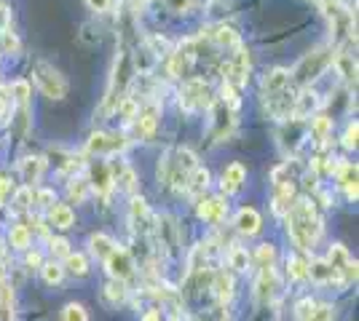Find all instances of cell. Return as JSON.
<instances>
[{
    "label": "cell",
    "mask_w": 359,
    "mask_h": 321,
    "mask_svg": "<svg viewBox=\"0 0 359 321\" xmlns=\"http://www.w3.org/2000/svg\"><path fill=\"white\" fill-rule=\"evenodd\" d=\"M89 190H91V185L83 174L73 177L70 185H67V196H70V201H75V204H83V201L89 199Z\"/></svg>",
    "instance_id": "34"
},
{
    "label": "cell",
    "mask_w": 359,
    "mask_h": 321,
    "mask_svg": "<svg viewBox=\"0 0 359 321\" xmlns=\"http://www.w3.org/2000/svg\"><path fill=\"white\" fill-rule=\"evenodd\" d=\"M32 193H35V187L22 185V187L14 193V199H11V212H14V214L27 212V209H30V204H32Z\"/></svg>",
    "instance_id": "37"
},
{
    "label": "cell",
    "mask_w": 359,
    "mask_h": 321,
    "mask_svg": "<svg viewBox=\"0 0 359 321\" xmlns=\"http://www.w3.org/2000/svg\"><path fill=\"white\" fill-rule=\"evenodd\" d=\"M212 294L217 297V303H231L233 300V276L217 271L212 278Z\"/></svg>",
    "instance_id": "25"
},
{
    "label": "cell",
    "mask_w": 359,
    "mask_h": 321,
    "mask_svg": "<svg viewBox=\"0 0 359 321\" xmlns=\"http://www.w3.org/2000/svg\"><path fill=\"white\" fill-rule=\"evenodd\" d=\"M8 97H11V105H19L22 107V113H27V102H30V83H27L25 78L14 80V83L8 86Z\"/></svg>",
    "instance_id": "30"
},
{
    "label": "cell",
    "mask_w": 359,
    "mask_h": 321,
    "mask_svg": "<svg viewBox=\"0 0 359 321\" xmlns=\"http://www.w3.org/2000/svg\"><path fill=\"white\" fill-rule=\"evenodd\" d=\"M330 67H335L338 70V76L344 78V80H357V59H354V54H348L346 48H338L335 54H332V64Z\"/></svg>",
    "instance_id": "22"
},
{
    "label": "cell",
    "mask_w": 359,
    "mask_h": 321,
    "mask_svg": "<svg viewBox=\"0 0 359 321\" xmlns=\"http://www.w3.org/2000/svg\"><path fill=\"white\" fill-rule=\"evenodd\" d=\"M116 249V241L110 238V236H105V233H94L89 238V252L97 257V260L105 262V257Z\"/></svg>",
    "instance_id": "28"
},
{
    "label": "cell",
    "mask_w": 359,
    "mask_h": 321,
    "mask_svg": "<svg viewBox=\"0 0 359 321\" xmlns=\"http://www.w3.org/2000/svg\"><path fill=\"white\" fill-rule=\"evenodd\" d=\"M41 273H43V281L48 287H57L62 284V278H65V268H62V262H43L41 265Z\"/></svg>",
    "instance_id": "40"
},
{
    "label": "cell",
    "mask_w": 359,
    "mask_h": 321,
    "mask_svg": "<svg viewBox=\"0 0 359 321\" xmlns=\"http://www.w3.org/2000/svg\"><path fill=\"white\" fill-rule=\"evenodd\" d=\"M65 273L75 276V278H83V276L89 273V260H86V255H81V252H70L67 257H65Z\"/></svg>",
    "instance_id": "29"
},
{
    "label": "cell",
    "mask_w": 359,
    "mask_h": 321,
    "mask_svg": "<svg viewBox=\"0 0 359 321\" xmlns=\"http://www.w3.org/2000/svg\"><path fill=\"white\" fill-rule=\"evenodd\" d=\"M255 260L260 262V268H269L276 262V249L271 244H260L257 246V252H255Z\"/></svg>",
    "instance_id": "44"
},
{
    "label": "cell",
    "mask_w": 359,
    "mask_h": 321,
    "mask_svg": "<svg viewBox=\"0 0 359 321\" xmlns=\"http://www.w3.org/2000/svg\"><path fill=\"white\" fill-rule=\"evenodd\" d=\"M309 278L316 281V284H332L335 281V273L327 265V260H311L309 262Z\"/></svg>",
    "instance_id": "31"
},
{
    "label": "cell",
    "mask_w": 359,
    "mask_h": 321,
    "mask_svg": "<svg viewBox=\"0 0 359 321\" xmlns=\"http://www.w3.org/2000/svg\"><path fill=\"white\" fill-rule=\"evenodd\" d=\"M330 64H332V48L319 46V48H314L311 54H306V57L298 62V67L290 73V78H292V83H298L300 89H303V86H309L314 78L322 76Z\"/></svg>",
    "instance_id": "3"
},
{
    "label": "cell",
    "mask_w": 359,
    "mask_h": 321,
    "mask_svg": "<svg viewBox=\"0 0 359 321\" xmlns=\"http://www.w3.org/2000/svg\"><path fill=\"white\" fill-rule=\"evenodd\" d=\"M236 230H239L241 236H255V233H260V225H263V220H260V214H257V209H252V206H244V209H239V214H236Z\"/></svg>",
    "instance_id": "24"
},
{
    "label": "cell",
    "mask_w": 359,
    "mask_h": 321,
    "mask_svg": "<svg viewBox=\"0 0 359 321\" xmlns=\"http://www.w3.org/2000/svg\"><path fill=\"white\" fill-rule=\"evenodd\" d=\"M102 297H105L107 306H121V303L126 300V284L113 278L110 284H105V290H102Z\"/></svg>",
    "instance_id": "36"
},
{
    "label": "cell",
    "mask_w": 359,
    "mask_h": 321,
    "mask_svg": "<svg viewBox=\"0 0 359 321\" xmlns=\"http://www.w3.org/2000/svg\"><path fill=\"white\" fill-rule=\"evenodd\" d=\"M290 83H292L290 70H285V67H273V70L266 73V78H263V97L276 94V92H285V89H290Z\"/></svg>",
    "instance_id": "23"
},
{
    "label": "cell",
    "mask_w": 359,
    "mask_h": 321,
    "mask_svg": "<svg viewBox=\"0 0 359 321\" xmlns=\"http://www.w3.org/2000/svg\"><path fill=\"white\" fill-rule=\"evenodd\" d=\"M113 185L121 187V190H126V193H135V187H137L135 171H132L129 166H118V171L113 174Z\"/></svg>",
    "instance_id": "38"
},
{
    "label": "cell",
    "mask_w": 359,
    "mask_h": 321,
    "mask_svg": "<svg viewBox=\"0 0 359 321\" xmlns=\"http://www.w3.org/2000/svg\"><path fill=\"white\" fill-rule=\"evenodd\" d=\"M212 105V92H210V83L201 80V78H191L185 80L182 92H180V107L188 110V113H196L201 107H210Z\"/></svg>",
    "instance_id": "5"
},
{
    "label": "cell",
    "mask_w": 359,
    "mask_h": 321,
    "mask_svg": "<svg viewBox=\"0 0 359 321\" xmlns=\"http://www.w3.org/2000/svg\"><path fill=\"white\" fill-rule=\"evenodd\" d=\"M357 137H359V126H357V121H354V123H348V126H346L344 145L346 148H357Z\"/></svg>",
    "instance_id": "49"
},
{
    "label": "cell",
    "mask_w": 359,
    "mask_h": 321,
    "mask_svg": "<svg viewBox=\"0 0 359 321\" xmlns=\"http://www.w3.org/2000/svg\"><path fill=\"white\" fill-rule=\"evenodd\" d=\"M244 183H247V169H244V164H231V166H225L223 171V193H228V196H236L241 187H244Z\"/></svg>",
    "instance_id": "18"
},
{
    "label": "cell",
    "mask_w": 359,
    "mask_h": 321,
    "mask_svg": "<svg viewBox=\"0 0 359 321\" xmlns=\"http://www.w3.org/2000/svg\"><path fill=\"white\" fill-rule=\"evenodd\" d=\"M158 115H161V105L156 99H145L142 107L137 110V131L142 139H153L156 129H158Z\"/></svg>",
    "instance_id": "13"
},
{
    "label": "cell",
    "mask_w": 359,
    "mask_h": 321,
    "mask_svg": "<svg viewBox=\"0 0 359 321\" xmlns=\"http://www.w3.org/2000/svg\"><path fill=\"white\" fill-rule=\"evenodd\" d=\"M153 212L145 204V199H132L129 204V225H132V233L135 238H148L150 230H153Z\"/></svg>",
    "instance_id": "12"
},
{
    "label": "cell",
    "mask_w": 359,
    "mask_h": 321,
    "mask_svg": "<svg viewBox=\"0 0 359 321\" xmlns=\"http://www.w3.org/2000/svg\"><path fill=\"white\" fill-rule=\"evenodd\" d=\"M166 6H169V11H185L191 6V0H166Z\"/></svg>",
    "instance_id": "53"
},
{
    "label": "cell",
    "mask_w": 359,
    "mask_h": 321,
    "mask_svg": "<svg viewBox=\"0 0 359 321\" xmlns=\"http://www.w3.org/2000/svg\"><path fill=\"white\" fill-rule=\"evenodd\" d=\"M0 321H14V287L0 278Z\"/></svg>",
    "instance_id": "27"
},
{
    "label": "cell",
    "mask_w": 359,
    "mask_h": 321,
    "mask_svg": "<svg viewBox=\"0 0 359 321\" xmlns=\"http://www.w3.org/2000/svg\"><path fill=\"white\" fill-rule=\"evenodd\" d=\"M223 321H228V319H223Z\"/></svg>",
    "instance_id": "58"
},
{
    "label": "cell",
    "mask_w": 359,
    "mask_h": 321,
    "mask_svg": "<svg viewBox=\"0 0 359 321\" xmlns=\"http://www.w3.org/2000/svg\"><path fill=\"white\" fill-rule=\"evenodd\" d=\"M8 244L11 249H19V252H27L32 244V233L27 225H14V228L8 230Z\"/></svg>",
    "instance_id": "32"
},
{
    "label": "cell",
    "mask_w": 359,
    "mask_h": 321,
    "mask_svg": "<svg viewBox=\"0 0 359 321\" xmlns=\"http://www.w3.org/2000/svg\"><path fill=\"white\" fill-rule=\"evenodd\" d=\"M43 169H46V158H41V155H30V158H25V161L19 164L22 183L27 185V187H35V185L41 183V174H43Z\"/></svg>",
    "instance_id": "19"
},
{
    "label": "cell",
    "mask_w": 359,
    "mask_h": 321,
    "mask_svg": "<svg viewBox=\"0 0 359 321\" xmlns=\"http://www.w3.org/2000/svg\"><path fill=\"white\" fill-rule=\"evenodd\" d=\"M105 268H107V273L113 276L116 281H129L132 276H135V257H132V252L129 249H123V246L116 244V249L110 252L105 257Z\"/></svg>",
    "instance_id": "8"
},
{
    "label": "cell",
    "mask_w": 359,
    "mask_h": 321,
    "mask_svg": "<svg viewBox=\"0 0 359 321\" xmlns=\"http://www.w3.org/2000/svg\"><path fill=\"white\" fill-rule=\"evenodd\" d=\"M142 321H161V311H148V313L142 316Z\"/></svg>",
    "instance_id": "55"
},
{
    "label": "cell",
    "mask_w": 359,
    "mask_h": 321,
    "mask_svg": "<svg viewBox=\"0 0 359 321\" xmlns=\"http://www.w3.org/2000/svg\"><path fill=\"white\" fill-rule=\"evenodd\" d=\"M3 255H6V249H3V241H0V265H3Z\"/></svg>",
    "instance_id": "56"
},
{
    "label": "cell",
    "mask_w": 359,
    "mask_h": 321,
    "mask_svg": "<svg viewBox=\"0 0 359 321\" xmlns=\"http://www.w3.org/2000/svg\"><path fill=\"white\" fill-rule=\"evenodd\" d=\"M228 265H231L236 273H244V271L250 268V255H247V249H244V246H231V252H228Z\"/></svg>",
    "instance_id": "39"
},
{
    "label": "cell",
    "mask_w": 359,
    "mask_h": 321,
    "mask_svg": "<svg viewBox=\"0 0 359 321\" xmlns=\"http://www.w3.org/2000/svg\"><path fill=\"white\" fill-rule=\"evenodd\" d=\"M150 233L156 236V244H158V249H161L164 255H175V252H177V225H175V220H172L169 214L156 217Z\"/></svg>",
    "instance_id": "11"
},
{
    "label": "cell",
    "mask_w": 359,
    "mask_h": 321,
    "mask_svg": "<svg viewBox=\"0 0 359 321\" xmlns=\"http://www.w3.org/2000/svg\"><path fill=\"white\" fill-rule=\"evenodd\" d=\"M287 217V228H290V238L298 246L300 252H311L322 236V217L316 212L314 201L311 199H295Z\"/></svg>",
    "instance_id": "1"
},
{
    "label": "cell",
    "mask_w": 359,
    "mask_h": 321,
    "mask_svg": "<svg viewBox=\"0 0 359 321\" xmlns=\"http://www.w3.org/2000/svg\"><path fill=\"white\" fill-rule=\"evenodd\" d=\"M48 246H51V255H57V257H67V255H70V244H67V238H51Z\"/></svg>",
    "instance_id": "48"
},
{
    "label": "cell",
    "mask_w": 359,
    "mask_h": 321,
    "mask_svg": "<svg viewBox=\"0 0 359 321\" xmlns=\"http://www.w3.org/2000/svg\"><path fill=\"white\" fill-rule=\"evenodd\" d=\"M89 185L102 196V201H107V193L113 190V171H110V166L107 164H94L91 166V180H89Z\"/></svg>",
    "instance_id": "17"
},
{
    "label": "cell",
    "mask_w": 359,
    "mask_h": 321,
    "mask_svg": "<svg viewBox=\"0 0 359 321\" xmlns=\"http://www.w3.org/2000/svg\"><path fill=\"white\" fill-rule=\"evenodd\" d=\"M140 3H148V0H137V6H140Z\"/></svg>",
    "instance_id": "57"
},
{
    "label": "cell",
    "mask_w": 359,
    "mask_h": 321,
    "mask_svg": "<svg viewBox=\"0 0 359 321\" xmlns=\"http://www.w3.org/2000/svg\"><path fill=\"white\" fill-rule=\"evenodd\" d=\"M330 134H332V118H327V115H311V137L319 145H325Z\"/></svg>",
    "instance_id": "33"
},
{
    "label": "cell",
    "mask_w": 359,
    "mask_h": 321,
    "mask_svg": "<svg viewBox=\"0 0 359 321\" xmlns=\"http://www.w3.org/2000/svg\"><path fill=\"white\" fill-rule=\"evenodd\" d=\"M287 276H290L292 281H306V278H309V262L300 260L298 255H292V257L287 260Z\"/></svg>",
    "instance_id": "42"
},
{
    "label": "cell",
    "mask_w": 359,
    "mask_h": 321,
    "mask_svg": "<svg viewBox=\"0 0 359 321\" xmlns=\"http://www.w3.org/2000/svg\"><path fill=\"white\" fill-rule=\"evenodd\" d=\"M319 6H322V14L327 16L335 46L348 43V41L357 38V35H354V14H351L348 6H344L341 0H319Z\"/></svg>",
    "instance_id": "2"
},
{
    "label": "cell",
    "mask_w": 359,
    "mask_h": 321,
    "mask_svg": "<svg viewBox=\"0 0 359 321\" xmlns=\"http://www.w3.org/2000/svg\"><path fill=\"white\" fill-rule=\"evenodd\" d=\"M196 214H198V220L217 225V222H223L225 217H228V204L223 199H198Z\"/></svg>",
    "instance_id": "16"
},
{
    "label": "cell",
    "mask_w": 359,
    "mask_h": 321,
    "mask_svg": "<svg viewBox=\"0 0 359 321\" xmlns=\"http://www.w3.org/2000/svg\"><path fill=\"white\" fill-rule=\"evenodd\" d=\"M126 145H129V139L123 137V134H107V131H94L86 142V153L91 155H113V153H121V150H126Z\"/></svg>",
    "instance_id": "10"
},
{
    "label": "cell",
    "mask_w": 359,
    "mask_h": 321,
    "mask_svg": "<svg viewBox=\"0 0 359 321\" xmlns=\"http://www.w3.org/2000/svg\"><path fill=\"white\" fill-rule=\"evenodd\" d=\"M48 222L60 230L73 228L75 212L70 209V204H51V206H48Z\"/></svg>",
    "instance_id": "26"
},
{
    "label": "cell",
    "mask_w": 359,
    "mask_h": 321,
    "mask_svg": "<svg viewBox=\"0 0 359 321\" xmlns=\"http://www.w3.org/2000/svg\"><path fill=\"white\" fill-rule=\"evenodd\" d=\"M210 113H212V134H215V139L223 142L236 129V110L225 105L223 99H212Z\"/></svg>",
    "instance_id": "6"
},
{
    "label": "cell",
    "mask_w": 359,
    "mask_h": 321,
    "mask_svg": "<svg viewBox=\"0 0 359 321\" xmlns=\"http://www.w3.org/2000/svg\"><path fill=\"white\" fill-rule=\"evenodd\" d=\"M32 204L51 206V204H57V199H54V193H51V190H35V193H32Z\"/></svg>",
    "instance_id": "50"
},
{
    "label": "cell",
    "mask_w": 359,
    "mask_h": 321,
    "mask_svg": "<svg viewBox=\"0 0 359 321\" xmlns=\"http://www.w3.org/2000/svg\"><path fill=\"white\" fill-rule=\"evenodd\" d=\"M314 300L311 297H303L298 306H295V319L298 321H309V316H311V311H314Z\"/></svg>",
    "instance_id": "45"
},
{
    "label": "cell",
    "mask_w": 359,
    "mask_h": 321,
    "mask_svg": "<svg viewBox=\"0 0 359 321\" xmlns=\"http://www.w3.org/2000/svg\"><path fill=\"white\" fill-rule=\"evenodd\" d=\"M113 3H116V0H86V6H89L91 11H110Z\"/></svg>",
    "instance_id": "51"
},
{
    "label": "cell",
    "mask_w": 359,
    "mask_h": 321,
    "mask_svg": "<svg viewBox=\"0 0 359 321\" xmlns=\"http://www.w3.org/2000/svg\"><path fill=\"white\" fill-rule=\"evenodd\" d=\"M32 78H35L41 94L48 97V99H65V97H67V89H70V86H67L65 76H62L54 64L38 59L32 64Z\"/></svg>",
    "instance_id": "4"
},
{
    "label": "cell",
    "mask_w": 359,
    "mask_h": 321,
    "mask_svg": "<svg viewBox=\"0 0 359 321\" xmlns=\"http://www.w3.org/2000/svg\"><path fill=\"white\" fill-rule=\"evenodd\" d=\"M27 265H30V268H35V271H41V265H43L41 252H27Z\"/></svg>",
    "instance_id": "52"
},
{
    "label": "cell",
    "mask_w": 359,
    "mask_h": 321,
    "mask_svg": "<svg viewBox=\"0 0 359 321\" xmlns=\"http://www.w3.org/2000/svg\"><path fill=\"white\" fill-rule=\"evenodd\" d=\"M292 201H295V183H292V177L290 180H282V177H273V212L279 214V217H285L290 212V206H292Z\"/></svg>",
    "instance_id": "14"
},
{
    "label": "cell",
    "mask_w": 359,
    "mask_h": 321,
    "mask_svg": "<svg viewBox=\"0 0 359 321\" xmlns=\"http://www.w3.org/2000/svg\"><path fill=\"white\" fill-rule=\"evenodd\" d=\"M0 38H3V48H6V51H11V54L19 51V38H16L8 27H6V30H0Z\"/></svg>",
    "instance_id": "47"
},
{
    "label": "cell",
    "mask_w": 359,
    "mask_h": 321,
    "mask_svg": "<svg viewBox=\"0 0 359 321\" xmlns=\"http://www.w3.org/2000/svg\"><path fill=\"white\" fill-rule=\"evenodd\" d=\"M51 158L57 161V169H60V171H78V169H81V155L65 153V150H54Z\"/></svg>",
    "instance_id": "41"
},
{
    "label": "cell",
    "mask_w": 359,
    "mask_h": 321,
    "mask_svg": "<svg viewBox=\"0 0 359 321\" xmlns=\"http://www.w3.org/2000/svg\"><path fill=\"white\" fill-rule=\"evenodd\" d=\"M62 321H89V313L86 308L78 306V303H67L62 308Z\"/></svg>",
    "instance_id": "43"
},
{
    "label": "cell",
    "mask_w": 359,
    "mask_h": 321,
    "mask_svg": "<svg viewBox=\"0 0 359 321\" xmlns=\"http://www.w3.org/2000/svg\"><path fill=\"white\" fill-rule=\"evenodd\" d=\"M335 177H338V183H341V187L346 190V196L351 201H357V164H348V161H344V164H335Z\"/></svg>",
    "instance_id": "20"
},
{
    "label": "cell",
    "mask_w": 359,
    "mask_h": 321,
    "mask_svg": "<svg viewBox=\"0 0 359 321\" xmlns=\"http://www.w3.org/2000/svg\"><path fill=\"white\" fill-rule=\"evenodd\" d=\"M276 294H279V278H276L273 265L260 268V273L255 278V300H257V306H273Z\"/></svg>",
    "instance_id": "9"
},
{
    "label": "cell",
    "mask_w": 359,
    "mask_h": 321,
    "mask_svg": "<svg viewBox=\"0 0 359 321\" xmlns=\"http://www.w3.org/2000/svg\"><path fill=\"white\" fill-rule=\"evenodd\" d=\"M309 321H332V306H325V303L319 306V303H316Z\"/></svg>",
    "instance_id": "46"
},
{
    "label": "cell",
    "mask_w": 359,
    "mask_h": 321,
    "mask_svg": "<svg viewBox=\"0 0 359 321\" xmlns=\"http://www.w3.org/2000/svg\"><path fill=\"white\" fill-rule=\"evenodd\" d=\"M223 83H231L236 89H241L247 83V78H250V51L241 43L236 46V54L223 64Z\"/></svg>",
    "instance_id": "7"
},
{
    "label": "cell",
    "mask_w": 359,
    "mask_h": 321,
    "mask_svg": "<svg viewBox=\"0 0 359 321\" xmlns=\"http://www.w3.org/2000/svg\"><path fill=\"white\" fill-rule=\"evenodd\" d=\"M322 107V99H319V94L311 92L309 86H303L298 94H295V107H292V118L295 121H306V118H311L316 115V110Z\"/></svg>",
    "instance_id": "15"
},
{
    "label": "cell",
    "mask_w": 359,
    "mask_h": 321,
    "mask_svg": "<svg viewBox=\"0 0 359 321\" xmlns=\"http://www.w3.org/2000/svg\"><path fill=\"white\" fill-rule=\"evenodd\" d=\"M210 38L217 43V46H223V48H236V46H239V35H236V30H233V27H215V30L210 32Z\"/></svg>",
    "instance_id": "35"
},
{
    "label": "cell",
    "mask_w": 359,
    "mask_h": 321,
    "mask_svg": "<svg viewBox=\"0 0 359 321\" xmlns=\"http://www.w3.org/2000/svg\"><path fill=\"white\" fill-rule=\"evenodd\" d=\"M8 190H11V183L0 174V201H6V196H8Z\"/></svg>",
    "instance_id": "54"
},
{
    "label": "cell",
    "mask_w": 359,
    "mask_h": 321,
    "mask_svg": "<svg viewBox=\"0 0 359 321\" xmlns=\"http://www.w3.org/2000/svg\"><path fill=\"white\" fill-rule=\"evenodd\" d=\"M210 187V171L207 169H201V166H196L194 171H191V177H188V183H185V196L188 199H194V201H198V199H204V190Z\"/></svg>",
    "instance_id": "21"
}]
</instances>
